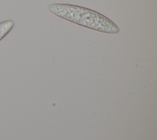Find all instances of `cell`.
Here are the masks:
<instances>
[{
	"mask_svg": "<svg viewBox=\"0 0 157 140\" xmlns=\"http://www.w3.org/2000/svg\"><path fill=\"white\" fill-rule=\"evenodd\" d=\"M52 14L88 29L109 34H117L120 29L103 15L83 7L68 4H51L47 6Z\"/></svg>",
	"mask_w": 157,
	"mask_h": 140,
	"instance_id": "obj_1",
	"label": "cell"
},
{
	"mask_svg": "<svg viewBox=\"0 0 157 140\" xmlns=\"http://www.w3.org/2000/svg\"><path fill=\"white\" fill-rule=\"evenodd\" d=\"M13 26L14 22L11 20H6L0 23V41L11 31Z\"/></svg>",
	"mask_w": 157,
	"mask_h": 140,
	"instance_id": "obj_2",
	"label": "cell"
}]
</instances>
